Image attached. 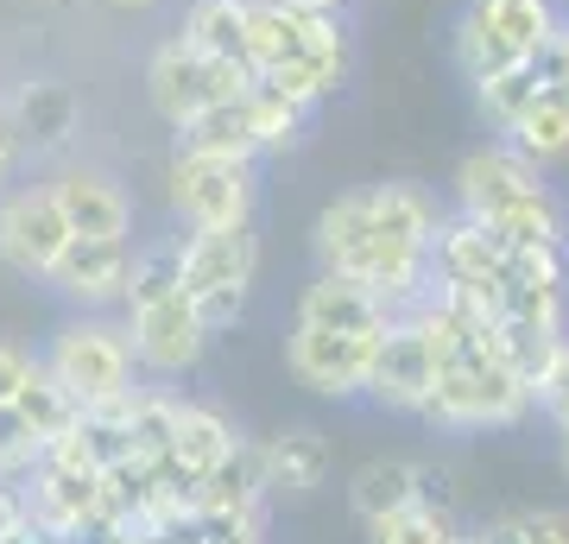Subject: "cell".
<instances>
[{
	"label": "cell",
	"instance_id": "obj_1",
	"mask_svg": "<svg viewBox=\"0 0 569 544\" xmlns=\"http://www.w3.org/2000/svg\"><path fill=\"white\" fill-rule=\"evenodd\" d=\"M247 63L253 77L284 89L305 108H323L355 70V32L336 7L247 0Z\"/></svg>",
	"mask_w": 569,
	"mask_h": 544
},
{
	"label": "cell",
	"instance_id": "obj_2",
	"mask_svg": "<svg viewBox=\"0 0 569 544\" xmlns=\"http://www.w3.org/2000/svg\"><path fill=\"white\" fill-rule=\"evenodd\" d=\"M127 343H133V362L159 380H183L190 367L209 355V323L197 317V298L183 291L178 273V241L140 247L133 254V279H127Z\"/></svg>",
	"mask_w": 569,
	"mask_h": 544
},
{
	"label": "cell",
	"instance_id": "obj_3",
	"mask_svg": "<svg viewBox=\"0 0 569 544\" xmlns=\"http://www.w3.org/2000/svg\"><path fill=\"white\" fill-rule=\"evenodd\" d=\"M493 329H500V323H493ZM493 329L468 348L462 362L437 367V386H430L425 412H418L430 431H443V437H468V431H519V424L538 412L531 380L512 367V355L500 348Z\"/></svg>",
	"mask_w": 569,
	"mask_h": 544
},
{
	"label": "cell",
	"instance_id": "obj_4",
	"mask_svg": "<svg viewBox=\"0 0 569 544\" xmlns=\"http://www.w3.org/2000/svg\"><path fill=\"white\" fill-rule=\"evenodd\" d=\"M563 32V7L557 0H468L456 13V70L468 82L493 77V70H519V63H545L550 44Z\"/></svg>",
	"mask_w": 569,
	"mask_h": 544
},
{
	"label": "cell",
	"instance_id": "obj_5",
	"mask_svg": "<svg viewBox=\"0 0 569 544\" xmlns=\"http://www.w3.org/2000/svg\"><path fill=\"white\" fill-rule=\"evenodd\" d=\"M178 273H183V291L197 298V317L209 323V336L234 329L241 310H247V291H253V273H260V235H253V222L183 228L178 235Z\"/></svg>",
	"mask_w": 569,
	"mask_h": 544
},
{
	"label": "cell",
	"instance_id": "obj_6",
	"mask_svg": "<svg viewBox=\"0 0 569 544\" xmlns=\"http://www.w3.org/2000/svg\"><path fill=\"white\" fill-rule=\"evenodd\" d=\"M164 202L183 228H241L260 209V159H222V152L171 146Z\"/></svg>",
	"mask_w": 569,
	"mask_h": 544
},
{
	"label": "cell",
	"instance_id": "obj_7",
	"mask_svg": "<svg viewBox=\"0 0 569 544\" xmlns=\"http://www.w3.org/2000/svg\"><path fill=\"white\" fill-rule=\"evenodd\" d=\"M44 367L58 374V386L82 412H96V405H114L133 393V343H127V323H108L102 310H89V317H70L51 336L44 348Z\"/></svg>",
	"mask_w": 569,
	"mask_h": 544
},
{
	"label": "cell",
	"instance_id": "obj_8",
	"mask_svg": "<svg viewBox=\"0 0 569 544\" xmlns=\"http://www.w3.org/2000/svg\"><path fill=\"white\" fill-rule=\"evenodd\" d=\"M253 82H260L253 70L209 58V51H197L183 32L159 39L152 44V58H146V101H152V115H159L171 133H178L183 121H197L203 108H216V101L247 96Z\"/></svg>",
	"mask_w": 569,
	"mask_h": 544
},
{
	"label": "cell",
	"instance_id": "obj_9",
	"mask_svg": "<svg viewBox=\"0 0 569 544\" xmlns=\"http://www.w3.org/2000/svg\"><path fill=\"white\" fill-rule=\"evenodd\" d=\"M387 343V329H329V323H298L284 336V367L291 380L317 399H367L373 355Z\"/></svg>",
	"mask_w": 569,
	"mask_h": 544
},
{
	"label": "cell",
	"instance_id": "obj_10",
	"mask_svg": "<svg viewBox=\"0 0 569 544\" xmlns=\"http://www.w3.org/2000/svg\"><path fill=\"white\" fill-rule=\"evenodd\" d=\"M70 222H63L51 184H7L0 190V266L20 279H44L58 266Z\"/></svg>",
	"mask_w": 569,
	"mask_h": 544
},
{
	"label": "cell",
	"instance_id": "obj_11",
	"mask_svg": "<svg viewBox=\"0 0 569 544\" xmlns=\"http://www.w3.org/2000/svg\"><path fill=\"white\" fill-rule=\"evenodd\" d=\"M26 520L39 525L44 538H89V532L102 525V468H89V463H77V456L44 449L39 487H32Z\"/></svg>",
	"mask_w": 569,
	"mask_h": 544
},
{
	"label": "cell",
	"instance_id": "obj_12",
	"mask_svg": "<svg viewBox=\"0 0 569 544\" xmlns=\"http://www.w3.org/2000/svg\"><path fill=\"white\" fill-rule=\"evenodd\" d=\"M133 241H102V235H70L58 254V266L44 273L58 298H70L77 310H108V304L127 298V279H133Z\"/></svg>",
	"mask_w": 569,
	"mask_h": 544
},
{
	"label": "cell",
	"instance_id": "obj_13",
	"mask_svg": "<svg viewBox=\"0 0 569 544\" xmlns=\"http://www.w3.org/2000/svg\"><path fill=\"white\" fill-rule=\"evenodd\" d=\"M44 184H51V197H58L70 235L127 241V228H133V197H127V184L114 178V171H102V165H82V159H63Z\"/></svg>",
	"mask_w": 569,
	"mask_h": 544
},
{
	"label": "cell",
	"instance_id": "obj_14",
	"mask_svg": "<svg viewBox=\"0 0 569 544\" xmlns=\"http://www.w3.org/2000/svg\"><path fill=\"white\" fill-rule=\"evenodd\" d=\"M449 184H456V209H462V216L493 222L500 209L531 197V190L545 184V171H538L526 152H512L507 140H488V146H475V152H462V165H456Z\"/></svg>",
	"mask_w": 569,
	"mask_h": 544
},
{
	"label": "cell",
	"instance_id": "obj_15",
	"mask_svg": "<svg viewBox=\"0 0 569 544\" xmlns=\"http://www.w3.org/2000/svg\"><path fill=\"white\" fill-rule=\"evenodd\" d=\"M437 386V355L425 348L418 323L411 317H392L387 323V343L373 355V374H367V399L380 412H399V418H418Z\"/></svg>",
	"mask_w": 569,
	"mask_h": 544
},
{
	"label": "cell",
	"instance_id": "obj_16",
	"mask_svg": "<svg viewBox=\"0 0 569 544\" xmlns=\"http://www.w3.org/2000/svg\"><path fill=\"white\" fill-rule=\"evenodd\" d=\"M7 115H13L20 146L32 159H58L82 133V96H77V82H63V77H26L7 96Z\"/></svg>",
	"mask_w": 569,
	"mask_h": 544
},
{
	"label": "cell",
	"instance_id": "obj_17",
	"mask_svg": "<svg viewBox=\"0 0 569 544\" xmlns=\"http://www.w3.org/2000/svg\"><path fill=\"white\" fill-rule=\"evenodd\" d=\"M430 279L437 285H507V247L475 216H443L430 241Z\"/></svg>",
	"mask_w": 569,
	"mask_h": 544
},
{
	"label": "cell",
	"instance_id": "obj_18",
	"mask_svg": "<svg viewBox=\"0 0 569 544\" xmlns=\"http://www.w3.org/2000/svg\"><path fill=\"white\" fill-rule=\"evenodd\" d=\"M260 475H266V494H291V501L317 494V487L329 482L323 431H310V424H284L279 437H266L260 444Z\"/></svg>",
	"mask_w": 569,
	"mask_h": 544
},
{
	"label": "cell",
	"instance_id": "obj_19",
	"mask_svg": "<svg viewBox=\"0 0 569 544\" xmlns=\"http://www.w3.org/2000/svg\"><path fill=\"white\" fill-rule=\"evenodd\" d=\"M500 140H507L512 152H526L545 178H550V171H563V165H569V89L545 77V82H538V96L526 101V115H519Z\"/></svg>",
	"mask_w": 569,
	"mask_h": 544
},
{
	"label": "cell",
	"instance_id": "obj_20",
	"mask_svg": "<svg viewBox=\"0 0 569 544\" xmlns=\"http://www.w3.org/2000/svg\"><path fill=\"white\" fill-rule=\"evenodd\" d=\"M411 501H425V463H411V456H373L348 475V506L361 525L387 520Z\"/></svg>",
	"mask_w": 569,
	"mask_h": 544
},
{
	"label": "cell",
	"instance_id": "obj_21",
	"mask_svg": "<svg viewBox=\"0 0 569 544\" xmlns=\"http://www.w3.org/2000/svg\"><path fill=\"white\" fill-rule=\"evenodd\" d=\"M298 323H329V329H387L392 310L367 285L355 279H336V273H317V279L298 291V310H291Z\"/></svg>",
	"mask_w": 569,
	"mask_h": 544
},
{
	"label": "cell",
	"instance_id": "obj_22",
	"mask_svg": "<svg viewBox=\"0 0 569 544\" xmlns=\"http://www.w3.org/2000/svg\"><path fill=\"white\" fill-rule=\"evenodd\" d=\"M234 449H247L241 444V431L216 412V405H197V399H183L178 405V444H171V456H178L197 482H203L209 468H222Z\"/></svg>",
	"mask_w": 569,
	"mask_h": 544
},
{
	"label": "cell",
	"instance_id": "obj_23",
	"mask_svg": "<svg viewBox=\"0 0 569 544\" xmlns=\"http://www.w3.org/2000/svg\"><path fill=\"white\" fill-rule=\"evenodd\" d=\"M178 32L197 44V51H209V58L253 70V63H247V0H190Z\"/></svg>",
	"mask_w": 569,
	"mask_h": 544
},
{
	"label": "cell",
	"instance_id": "obj_24",
	"mask_svg": "<svg viewBox=\"0 0 569 544\" xmlns=\"http://www.w3.org/2000/svg\"><path fill=\"white\" fill-rule=\"evenodd\" d=\"M178 146H190V152H222V159H260L247 96H228V101H216V108H203L197 121H183Z\"/></svg>",
	"mask_w": 569,
	"mask_h": 544
},
{
	"label": "cell",
	"instance_id": "obj_25",
	"mask_svg": "<svg viewBox=\"0 0 569 544\" xmlns=\"http://www.w3.org/2000/svg\"><path fill=\"white\" fill-rule=\"evenodd\" d=\"M247 115H253L260 159H279V152H298V146H305L310 115H317V108L291 101L284 89H272V82H253V89H247Z\"/></svg>",
	"mask_w": 569,
	"mask_h": 544
},
{
	"label": "cell",
	"instance_id": "obj_26",
	"mask_svg": "<svg viewBox=\"0 0 569 544\" xmlns=\"http://www.w3.org/2000/svg\"><path fill=\"white\" fill-rule=\"evenodd\" d=\"M178 393H140L133 386V399H127V456H140V463H152V456H171V444H178Z\"/></svg>",
	"mask_w": 569,
	"mask_h": 544
},
{
	"label": "cell",
	"instance_id": "obj_27",
	"mask_svg": "<svg viewBox=\"0 0 569 544\" xmlns=\"http://www.w3.org/2000/svg\"><path fill=\"white\" fill-rule=\"evenodd\" d=\"M538 82H545V63H519V70H493V77L468 82L475 89V115L488 121V133H507L526 115V101L538 96Z\"/></svg>",
	"mask_w": 569,
	"mask_h": 544
},
{
	"label": "cell",
	"instance_id": "obj_28",
	"mask_svg": "<svg viewBox=\"0 0 569 544\" xmlns=\"http://www.w3.org/2000/svg\"><path fill=\"white\" fill-rule=\"evenodd\" d=\"M26 412V424H32V431H39L44 437V449L58 444V437H70V431H77L82 424V405L70 399V393H63L58 386V374H51V367H32V374H26V386H20V399H13Z\"/></svg>",
	"mask_w": 569,
	"mask_h": 544
},
{
	"label": "cell",
	"instance_id": "obj_29",
	"mask_svg": "<svg viewBox=\"0 0 569 544\" xmlns=\"http://www.w3.org/2000/svg\"><path fill=\"white\" fill-rule=\"evenodd\" d=\"M462 538V525L449 506H430V501H411L399 513L367 525V544H456Z\"/></svg>",
	"mask_w": 569,
	"mask_h": 544
},
{
	"label": "cell",
	"instance_id": "obj_30",
	"mask_svg": "<svg viewBox=\"0 0 569 544\" xmlns=\"http://www.w3.org/2000/svg\"><path fill=\"white\" fill-rule=\"evenodd\" d=\"M531 399H538V418L563 437V431H569V343L557 348V355L545 362V374L531 380Z\"/></svg>",
	"mask_w": 569,
	"mask_h": 544
},
{
	"label": "cell",
	"instance_id": "obj_31",
	"mask_svg": "<svg viewBox=\"0 0 569 544\" xmlns=\"http://www.w3.org/2000/svg\"><path fill=\"white\" fill-rule=\"evenodd\" d=\"M32 463H44V437L26 424L20 405H0V475L32 468Z\"/></svg>",
	"mask_w": 569,
	"mask_h": 544
},
{
	"label": "cell",
	"instance_id": "obj_32",
	"mask_svg": "<svg viewBox=\"0 0 569 544\" xmlns=\"http://www.w3.org/2000/svg\"><path fill=\"white\" fill-rule=\"evenodd\" d=\"M526 544H569V506H519Z\"/></svg>",
	"mask_w": 569,
	"mask_h": 544
},
{
	"label": "cell",
	"instance_id": "obj_33",
	"mask_svg": "<svg viewBox=\"0 0 569 544\" xmlns=\"http://www.w3.org/2000/svg\"><path fill=\"white\" fill-rule=\"evenodd\" d=\"M32 355H26L20 343H0V405H13L20 399V386H26V374H32Z\"/></svg>",
	"mask_w": 569,
	"mask_h": 544
},
{
	"label": "cell",
	"instance_id": "obj_34",
	"mask_svg": "<svg viewBox=\"0 0 569 544\" xmlns=\"http://www.w3.org/2000/svg\"><path fill=\"white\" fill-rule=\"evenodd\" d=\"M26 165V146H20V127H13V115H7V96H0V190L20 178Z\"/></svg>",
	"mask_w": 569,
	"mask_h": 544
},
{
	"label": "cell",
	"instance_id": "obj_35",
	"mask_svg": "<svg viewBox=\"0 0 569 544\" xmlns=\"http://www.w3.org/2000/svg\"><path fill=\"white\" fill-rule=\"evenodd\" d=\"M468 538H475V544H526V532H519V506L488 513L481 525H468Z\"/></svg>",
	"mask_w": 569,
	"mask_h": 544
},
{
	"label": "cell",
	"instance_id": "obj_36",
	"mask_svg": "<svg viewBox=\"0 0 569 544\" xmlns=\"http://www.w3.org/2000/svg\"><path fill=\"white\" fill-rule=\"evenodd\" d=\"M545 77L569 89V13H563V32H557V44H550V58H545Z\"/></svg>",
	"mask_w": 569,
	"mask_h": 544
},
{
	"label": "cell",
	"instance_id": "obj_37",
	"mask_svg": "<svg viewBox=\"0 0 569 544\" xmlns=\"http://www.w3.org/2000/svg\"><path fill=\"white\" fill-rule=\"evenodd\" d=\"M20 525H26V501H20V494H7V487H0V538H13Z\"/></svg>",
	"mask_w": 569,
	"mask_h": 544
},
{
	"label": "cell",
	"instance_id": "obj_38",
	"mask_svg": "<svg viewBox=\"0 0 569 544\" xmlns=\"http://www.w3.org/2000/svg\"><path fill=\"white\" fill-rule=\"evenodd\" d=\"M108 13H121V20H146V13H159L164 0H102Z\"/></svg>",
	"mask_w": 569,
	"mask_h": 544
},
{
	"label": "cell",
	"instance_id": "obj_39",
	"mask_svg": "<svg viewBox=\"0 0 569 544\" xmlns=\"http://www.w3.org/2000/svg\"><path fill=\"white\" fill-rule=\"evenodd\" d=\"M557 468H563V482H569V431L557 437Z\"/></svg>",
	"mask_w": 569,
	"mask_h": 544
},
{
	"label": "cell",
	"instance_id": "obj_40",
	"mask_svg": "<svg viewBox=\"0 0 569 544\" xmlns=\"http://www.w3.org/2000/svg\"><path fill=\"white\" fill-rule=\"evenodd\" d=\"M291 7H336V13H342L348 0H291Z\"/></svg>",
	"mask_w": 569,
	"mask_h": 544
},
{
	"label": "cell",
	"instance_id": "obj_41",
	"mask_svg": "<svg viewBox=\"0 0 569 544\" xmlns=\"http://www.w3.org/2000/svg\"><path fill=\"white\" fill-rule=\"evenodd\" d=\"M456 544H475V538H468V525H462V538H456Z\"/></svg>",
	"mask_w": 569,
	"mask_h": 544
},
{
	"label": "cell",
	"instance_id": "obj_42",
	"mask_svg": "<svg viewBox=\"0 0 569 544\" xmlns=\"http://www.w3.org/2000/svg\"><path fill=\"white\" fill-rule=\"evenodd\" d=\"M563 260H569V247H563Z\"/></svg>",
	"mask_w": 569,
	"mask_h": 544
}]
</instances>
